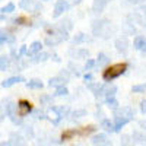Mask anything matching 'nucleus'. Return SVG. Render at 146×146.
<instances>
[{"label": "nucleus", "instance_id": "f257e3e1", "mask_svg": "<svg viewBox=\"0 0 146 146\" xmlns=\"http://www.w3.org/2000/svg\"><path fill=\"white\" fill-rule=\"evenodd\" d=\"M111 32V21L110 19H95L92 22V34L100 38H107Z\"/></svg>", "mask_w": 146, "mask_h": 146}, {"label": "nucleus", "instance_id": "f03ea898", "mask_svg": "<svg viewBox=\"0 0 146 146\" xmlns=\"http://www.w3.org/2000/svg\"><path fill=\"white\" fill-rule=\"evenodd\" d=\"M127 63H117V64H111V66H108L104 73H102V79L110 82V80H113V79H117L120 78L121 75H124L126 70H127Z\"/></svg>", "mask_w": 146, "mask_h": 146}, {"label": "nucleus", "instance_id": "7ed1b4c3", "mask_svg": "<svg viewBox=\"0 0 146 146\" xmlns=\"http://www.w3.org/2000/svg\"><path fill=\"white\" fill-rule=\"evenodd\" d=\"M67 40H69V32H66L64 29L56 27V28L53 29V32L45 38V44H47L48 47H54V45L63 42V41H67Z\"/></svg>", "mask_w": 146, "mask_h": 146}, {"label": "nucleus", "instance_id": "20e7f679", "mask_svg": "<svg viewBox=\"0 0 146 146\" xmlns=\"http://www.w3.org/2000/svg\"><path fill=\"white\" fill-rule=\"evenodd\" d=\"M115 94H117V86L114 83H101V88L96 98L105 100V98H110V96H115Z\"/></svg>", "mask_w": 146, "mask_h": 146}, {"label": "nucleus", "instance_id": "39448f33", "mask_svg": "<svg viewBox=\"0 0 146 146\" xmlns=\"http://www.w3.org/2000/svg\"><path fill=\"white\" fill-rule=\"evenodd\" d=\"M6 115L12 120L13 124H22V117L18 115V110H16V104L15 102H7V105L5 107Z\"/></svg>", "mask_w": 146, "mask_h": 146}, {"label": "nucleus", "instance_id": "423d86ee", "mask_svg": "<svg viewBox=\"0 0 146 146\" xmlns=\"http://www.w3.org/2000/svg\"><path fill=\"white\" fill-rule=\"evenodd\" d=\"M114 117L123 118L126 121H131L135 118V111L131 110V107H118L114 111Z\"/></svg>", "mask_w": 146, "mask_h": 146}, {"label": "nucleus", "instance_id": "0eeeda50", "mask_svg": "<svg viewBox=\"0 0 146 146\" xmlns=\"http://www.w3.org/2000/svg\"><path fill=\"white\" fill-rule=\"evenodd\" d=\"M70 9V2L69 0H57L54 5V12H53V18H58L62 16L64 12H67Z\"/></svg>", "mask_w": 146, "mask_h": 146}, {"label": "nucleus", "instance_id": "6e6552de", "mask_svg": "<svg viewBox=\"0 0 146 146\" xmlns=\"http://www.w3.org/2000/svg\"><path fill=\"white\" fill-rule=\"evenodd\" d=\"M16 110H18V115L19 117H25L29 113H32V104L27 100H21L16 104Z\"/></svg>", "mask_w": 146, "mask_h": 146}, {"label": "nucleus", "instance_id": "1a4fd4ad", "mask_svg": "<svg viewBox=\"0 0 146 146\" xmlns=\"http://www.w3.org/2000/svg\"><path fill=\"white\" fill-rule=\"evenodd\" d=\"M114 47L120 54H127L129 48H130V42L127 40V36H120V38H117L114 42Z\"/></svg>", "mask_w": 146, "mask_h": 146}, {"label": "nucleus", "instance_id": "9d476101", "mask_svg": "<svg viewBox=\"0 0 146 146\" xmlns=\"http://www.w3.org/2000/svg\"><path fill=\"white\" fill-rule=\"evenodd\" d=\"M9 143H10L12 146H27V137L23 136L22 133L13 131V133H10Z\"/></svg>", "mask_w": 146, "mask_h": 146}, {"label": "nucleus", "instance_id": "9b49d317", "mask_svg": "<svg viewBox=\"0 0 146 146\" xmlns=\"http://www.w3.org/2000/svg\"><path fill=\"white\" fill-rule=\"evenodd\" d=\"M19 6L23 10H29V12H38L42 9L41 3H35V0H21Z\"/></svg>", "mask_w": 146, "mask_h": 146}, {"label": "nucleus", "instance_id": "f8f14e48", "mask_svg": "<svg viewBox=\"0 0 146 146\" xmlns=\"http://www.w3.org/2000/svg\"><path fill=\"white\" fill-rule=\"evenodd\" d=\"M121 29H123L124 35H135L136 34V25H135V22H133L131 19H129V18H126V21L123 22Z\"/></svg>", "mask_w": 146, "mask_h": 146}, {"label": "nucleus", "instance_id": "ddd939ff", "mask_svg": "<svg viewBox=\"0 0 146 146\" xmlns=\"http://www.w3.org/2000/svg\"><path fill=\"white\" fill-rule=\"evenodd\" d=\"M110 2H113V0H94V2H92V10H94V13H96V15L102 13L104 9L107 7V5Z\"/></svg>", "mask_w": 146, "mask_h": 146}, {"label": "nucleus", "instance_id": "4468645a", "mask_svg": "<svg viewBox=\"0 0 146 146\" xmlns=\"http://www.w3.org/2000/svg\"><path fill=\"white\" fill-rule=\"evenodd\" d=\"M133 45H135V50H137V51H140V53H146V36H145V35H137V36H135Z\"/></svg>", "mask_w": 146, "mask_h": 146}, {"label": "nucleus", "instance_id": "2eb2a0df", "mask_svg": "<svg viewBox=\"0 0 146 146\" xmlns=\"http://www.w3.org/2000/svg\"><path fill=\"white\" fill-rule=\"evenodd\" d=\"M41 50H42V42L41 41H34L29 45V48H27V56L28 57H34L38 53H41Z\"/></svg>", "mask_w": 146, "mask_h": 146}, {"label": "nucleus", "instance_id": "dca6fc26", "mask_svg": "<svg viewBox=\"0 0 146 146\" xmlns=\"http://www.w3.org/2000/svg\"><path fill=\"white\" fill-rule=\"evenodd\" d=\"M69 54L73 57V58H86L89 57V51L86 48H72L69 51Z\"/></svg>", "mask_w": 146, "mask_h": 146}, {"label": "nucleus", "instance_id": "f3484780", "mask_svg": "<svg viewBox=\"0 0 146 146\" xmlns=\"http://www.w3.org/2000/svg\"><path fill=\"white\" fill-rule=\"evenodd\" d=\"M92 143L95 146H105V145H111V140L107 137V135L104 133H100V135H95L92 137Z\"/></svg>", "mask_w": 146, "mask_h": 146}, {"label": "nucleus", "instance_id": "a211bd4d", "mask_svg": "<svg viewBox=\"0 0 146 146\" xmlns=\"http://www.w3.org/2000/svg\"><path fill=\"white\" fill-rule=\"evenodd\" d=\"M131 139L135 142V145H142V146H146V135L142 131V130H135L131 135Z\"/></svg>", "mask_w": 146, "mask_h": 146}, {"label": "nucleus", "instance_id": "6ab92c4d", "mask_svg": "<svg viewBox=\"0 0 146 146\" xmlns=\"http://www.w3.org/2000/svg\"><path fill=\"white\" fill-rule=\"evenodd\" d=\"M19 82H25V79H23L22 76H12V78L2 82V86L3 88H10V86H13V85H16Z\"/></svg>", "mask_w": 146, "mask_h": 146}, {"label": "nucleus", "instance_id": "aec40b11", "mask_svg": "<svg viewBox=\"0 0 146 146\" xmlns=\"http://www.w3.org/2000/svg\"><path fill=\"white\" fill-rule=\"evenodd\" d=\"M66 80L64 79H62L60 76H56V78H50L48 79V86L50 88H58V86H66Z\"/></svg>", "mask_w": 146, "mask_h": 146}, {"label": "nucleus", "instance_id": "412c9836", "mask_svg": "<svg viewBox=\"0 0 146 146\" xmlns=\"http://www.w3.org/2000/svg\"><path fill=\"white\" fill-rule=\"evenodd\" d=\"M110 64V57L104 53H100L98 57H96V62H95V66H98V67H105Z\"/></svg>", "mask_w": 146, "mask_h": 146}, {"label": "nucleus", "instance_id": "4be33fe9", "mask_svg": "<svg viewBox=\"0 0 146 146\" xmlns=\"http://www.w3.org/2000/svg\"><path fill=\"white\" fill-rule=\"evenodd\" d=\"M88 41H89V36H88L86 34L80 32V34H78V35L73 36L72 44H73V45H78V44H83V42H88Z\"/></svg>", "mask_w": 146, "mask_h": 146}, {"label": "nucleus", "instance_id": "5701e85b", "mask_svg": "<svg viewBox=\"0 0 146 146\" xmlns=\"http://www.w3.org/2000/svg\"><path fill=\"white\" fill-rule=\"evenodd\" d=\"M86 115V110H75V111H70L69 113V117H70V121H76L82 117Z\"/></svg>", "mask_w": 146, "mask_h": 146}, {"label": "nucleus", "instance_id": "b1692460", "mask_svg": "<svg viewBox=\"0 0 146 146\" xmlns=\"http://www.w3.org/2000/svg\"><path fill=\"white\" fill-rule=\"evenodd\" d=\"M101 127H102L105 131H114V133H115L114 123H113V120H110V118H104V120L101 121Z\"/></svg>", "mask_w": 146, "mask_h": 146}, {"label": "nucleus", "instance_id": "393cba45", "mask_svg": "<svg viewBox=\"0 0 146 146\" xmlns=\"http://www.w3.org/2000/svg\"><path fill=\"white\" fill-rule=\"evenodd\" d=\"M25 85H27V88H29V89H42V86H44V83L40 79H31Z\"/></svg>", "mask_w": 146, "mask_h": 146}, {"label": "nucleus", "instance_id": "a878e982", "mask_svg": "<svg viewBox=\"0 0 146 146\" xmlns=\"http://www.w3.org/2000/svg\"><path fill=\"white\" fill-rule=\"evenodd\" d=\"M58 28L64 29L66 32L72 31V29H73V22H72V19L66 18V19H63V21H60V23H58Z\"/></svg>", "mask_w": 146, "mask_h": 146}, {"label": "nucleus", "instance_id": "bb28decb", "mask_svg": "<svg viewBox=\"0 0 146 146\" xmlns=\"http://www.w3.org/2000/svg\"><path fill=\"white\" fill-rule=\"evenodd\" d=\"M48 58H50V54H48V53H44V51H41V53H38L36 56H34L32 62H34V63H44V62H47Z\"/></svg>", "mask_w": 146, "mask_h": 146}, {"label": "nucleus", "instance_id": "cd10ccee", "mask_svg": "<svg viewBox=\"0 0 146 146\" xmlns=\"http://www.w3.org/2000/svg\"><path fill=\"white\" fill-rule=\"evenodd\" d=\"M104 102H105V105H107L108 108H111L113 111H115V110L118 108V101L115 100V96H110V98H105Z\"/></svg>", "mask_w": 146, "mask_h": 146}, {"label": "nucleus", "instance_id": "c85d7f7f", "mask_svg": "<svg viewBox=\"0 0 146 146\" xmlns=\"http://www.w3.org/2000/svg\"><path fill=\"white\" fill-rule=\"evenodd\" d=\"M13 41H15V38L10 34H7L6 31H0V44H3V42H13Z\"/></svg>", "mask_w": 146, "mask_h": 146}, {"label": "nucleus", "instance_id": "c756f323", "mask_svg": "<svg viewBox=\"0 0 146 146\" xmlns=\"http://www.w3.org/2000/svg\"><path fill=\"white\" fill-rule=\"evenodd\" d=\"M54 108H56V111L58 113V115L62 117V120H63L64 117H67V115H69V113H70L69 107H64V105H62V107H54Z\"/></svg>", "mask_w": 146, "mask_h": 146}, {"label": "nucleus", "instance_id": "7c9ffc66", "mask_svg": "<svg viewBox=\"0 0 146 146\" xmlns=\"http://www.w3.org/2000/svg\"><path fill=\"white\" fill-rule=\"evenodd\" d=\"M86 85H88V88L92 91L94 96L96 98V96H98V92H100V88H101V83H92V82H89V83H86Z\"/></svg>", "mask_w": 146, "mask_h": 146}, {"label": "nucleus", "instance_id": "2f4dec72", "mask_svg": "<svg viewBox=\"0 0 146 146\" xmlns=\"http://www.w3.org/2000/svg\"><path fill=\"white\" fill-rule=\"evenodd\" d=\"M121 146H135V142H133L130 135H123V137H121Z\"/></svg>", "mask_w": 146, "mask_h": 146}, {"label": "nucleus", "instance_id": "473e14b6", "mask_svg": "<svg viewBox=\"0 0 146 146\" xmlns=\"http://www.w3.org/2000/svg\"><path fill=\"white\" fill-rule=\"evenodd\" d=\"M9 64H10V62H9V57H6V56H2L0 57V70H6L7 67H9Z\"/></svg>", "mask_w": 146, "mask_h": 146}, {"label": "nucleus", "instance_id": "72a5a7b5", "mask_svg": "<svg viewBox=\"0 0 146 146\" xmlns=\"http://www.w3.org/2000/svg\"><path fill=\"white\" fill-rule=\"evenodd\" d=\"M54 95L56 96H66V95H69V89L66 86H58V88H56V94Z\"/></svg>", "mask_w": 146, "mask_h": 146}, {"label": "nucleus", "instance_id": "f704fd0d", "mask_svg": "<svg viewBox=\"0 0 146 146\" xmlns=\"http://www.w3.org/2000/svg\"><path fill=\"white\" fill-rule=\"evenodd\" d=\"M13 10H15V5L13 3H7L6 6L2 7V10H0V12H2V15H6V13H12Z\"/></svg>", "mask_w": 146, "mask_h": 146}, {"label": "nucleus", "instance_id": "c9c22d12", "mask_svg": "<svg viewBox=\"0 0 146 146\" xmlns=\"http://www.w3.org/2000/svg\"><path fill=\"white\" fill-rule=\"evenodd\" d=\"M95 130L94 126H88V127H83L82 130H78V135H82V136H88L89 133H92Z\"/></svg>", "mask_w": 146, "mask_h": 146}, {"label": "nucleus", "instance_id": "e433bc0d", "mask_svg": "<svg viewBox=\"0 0 146 146\" xmlns=\"http://www.w3.org/2000/svg\"><path fill=\"white\" fill-rule=\"evenodd\" d=\"M131 92H136V94L146 92V83H142V85H135V86L131 88Z\"/></svg>", "mask_w": 146, "mask_h": 146}, {"label": "nucleus", "instance_id": "4c0bfd02", "mask_svg": "<svg viewBox=\"0 0 146 146\" xmlns=\"http://www.w3.org/2000/svg\"><path fill=\"white\" fill-rule=\"evenodd\" d=\"M95 67V60H92V58H88L86 60V63H85V66H83V70H92Z\"/></svg>", "mask_w": 146, "mask_h": 146}, {"label": "nucleus", "instance_id": "58836bf2", "mask_svg": "<svg viewBox=\"0 0 146 146\" xmlns=\"http://www.w3.org/2000/svg\"><path fill=\"white\" fill-rule=\"evenodd\" d=\"M75 135H78V130H67V131H64V133H63L62 139H63V140H67L69 137L75 136Z\"/></svg>", "mask_w": 146, "mask_h": 146}, {"label": "nucleus", "instance_id": "ea45409f", "mask_svg": "<svg viewBox=\"0 0 146 146\" xmlns=\"http://www.w3.org/2000/svg\"><path fill=\"white\" fill-rule=\"evenodd\" d=\"M23 131H25L27 137H34V130H32V126H23Z\"/></svg>", "mask_w": 146, "mask_h": 146}, {"label": "nucleus", "instance_id": "a19ab883", "mask_svg": "<svg viewBox=\"0 0 146 146\" xmlns=\"http://www.w3.org/2000/svg\"><path fill=\"white\" fill-rule=\"evenodd\" d=\"M40 101H41V104H50V102H53V96H50V95H42L41 98H40Z\"/></svg>", "mask_w": 146, "mask_h": 146}, {"label": "nucleus", "instance_id": "79ce46f5", "mask_svg": "<svg viewBox=\"0 0 146 146\" xmlns=\"http://www.w3.org/2000/svg\"><path fill=\"white\" fill-rule=\"evenodd\" d=\"M60 78H62V79H64L66 82L69 80V78H70V73H69V70L67 69H64V70H62V72H60V75H58Z\"/></svg>", "mask_w": 146, "mask_h": 146}, {"label": "nucleus", "instance_id": "37998d69", "mask_svg": "<svg viewBox=\"0 0 146 146\" xmlns=\"http://www.w3.org/2000/svg\"><path fill=\"white\" fill-rule=\"evenodd\" d=\"M96 118H98L100 121H102L104 118H105V115H104V113H102V110H101V105H98V110H96Z\"/></svg>", "mask_w": 146, "mask_h": 146}, {"label": "nucleus", "instance_id": "c03bdc74", "mask_svg": "<svg viewBox=\"0 0 146 146\" xmlns=\"http://www.w3.org/2000/svg\"><path fill=\"white\" fill-rule=\"evenodd\" d=\"M23 54H27V45H22V47H21V50H19V53H18V56H16V60H19Z\"/></svg>", "mask_w": 146, "mask_h": 146}, {"label": "nucleus", "instance_id": "a18cd8bd", "mask_svg": "<svg viewBox=\"0 0 146 146\" xmlns=\"http://www.w3.org/2000/svg\"><path fill=\"white\" fill-rule=\"evenodd\" d=\"M140 111H142V114H146V100L140 101Z\"/></svg>", "mask_w": 146, "mask_h": 146}, {"label": "nucleus", "instance_id": "49530a36", "mask_svg": "<svg viewBox=\"0 0 146 146\" xmlns=\"http://www.w3.org/2000/svg\"><path fill=\"white\" fill-rule=\"evenodd\" d=\"M6 117V111H5V105H0V121Z\"/></svg>", "mask_w": 146, "mask_h": 146}, {"label": "nucleus", "instance_id": "de8ad7c7", "mask_svg": "<svg viewBox=\"0 0 146 146\" xmlns=\"http://www.w3.org/2000/svg\"><path fill=\"white\" fill-rule=\"evenodd\" d=\"M83 79H85V82H86V83H89V82H91V80L94 79V76L91 75V73H86V75L83 76Z\"/></svg>", "mask_w": 146, "mask_h": 146}, {"label": "nucleus", "instance_id": "09e8293b", "mask_svg": "<svg viewBox=\"0 0 146 146\" xmlns=\"http://www.w3.org/2000/svg\"><path fill=\"white\" fill-rule=\"evenodd\" d=\"M139 126H140V129L146 130V120H140V121H139Z\"/></svg>", "mask_w": 146, "mask_h": 146}, {"label": "nucleus", "instance_id": "8fccbe9b", "mask_svg": "<svg viewBox=\"0 0 146 146\" xmlns=\"http://www.w3.org/2000/svg\"><path fill=\"white\" fill-rule=\"evenodd\" d=\"M129 5H139L140 3V0H127Z\"/></svg>", "mask_w": 146, "mask_h": 146}, {"label": "nucleus", "instance_id": "3c124183", "mask_svg": "<svg viewBox=\"0 0 146 146\" xmlns=\"http://www.w3.org/2000/svg\"><path fill=\"white\" fill-rule=\"evenodd\" d=\"M72 146H86L85 143H75V145H72Z\"/></svg>", "mask_w": 146, "mask_h": 146}, {"label": "nucleus", "instance_id": "603ef678", "mask_svg": "<svg viewBox=\"0 0 146 146\" xmlns=\"http://www.w3.org/2000/svg\"><path fill=\"white\" fill-rule=\"evenodd\" d=\"M82 2V0H73V5H79Z\"/></svg>", "mask_w": 146, "mask_h": 146}, {"label": "nucleus", "instance_id": "864d4df0", "mask_svg": "<svg viewBox=\"0 0 146 146\" xmlns=\"http://www.w3.org/2000/svg\"><path fill=\"white\" fill-rule=\"evenodd\" d=\"M6 18H5V15H2V13H0V22H2V21H5Z\"/></svg>", "mask_w": 146, "mask_h": 146}, {"label": "nucleus", "instance_id": "5fc2aeb1", "mask_svg": "<svg viewBox=\"0 0 146 146\" xmlns=\"http://www.w3.org/2000/svg\"><path fill=\"white\" fill-rule=\"evenodd\" d=\"M142 2H145V0H140V3H142Z\"/></svg>", "mask_w": 146, "mask_h": 146}, {"label": "nucleus", "instance_id": "6e6d98bb", "mask_svg": "<svg viewBox=\"0 0 146 146\" xmlns=\"http://www.w3.org/2000/svg\"><path fill=\"white\" fill-rule=\"evenodd\" d=\"M105 146H111V145H105Z\"/></svg>", "mask_w": 146, "mask_h": 146}, {"label": "nucleus", "instance_id": "4d7b16f0", "mask_svg": "<svg viewBox=\"0 0 146 146\" xmlns=\"http://www.w3.org/2000/svg\"><path fill=\"white\" fill-rule=\"evenodd\" d=\"M44 2H48V0H44Z\"/></svg>", "mask_w": 146, "mask_h": 146}]
</instances>
